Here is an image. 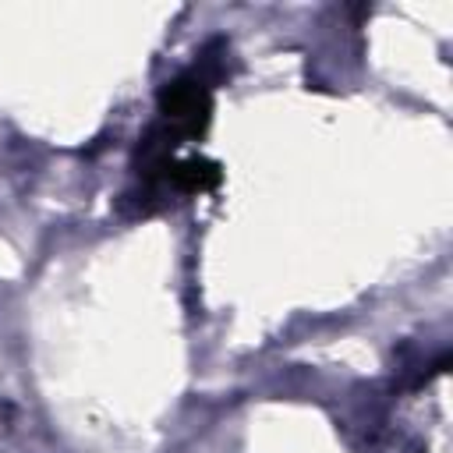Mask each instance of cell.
<instances>
[{
    "label": "cell",
    "instance_id": "1",
    "mask_svg": "<svg viewBox=\"0 0 453 453\" xmlns=\"http://www.w3.org/2000/svg\"><path fill=\"white\" fill-rule=\"evenodd\" d=\"M159 113L170 124L163 134V149L170 152L177 138H198L205 134L212 120V85L202 74H180L159 88Z\"/></svg>",
    "mask_w": 453,
    "mask_h": 453
},
{
    "label": "cell",
    "instance_id": "2",
    "mask_svg": "<svg viewBox=\"0 0 453 453\" xmlns=\"http://www.w3.org/2000/svg\"><path fill=\"white\" fill-rule=\"evenodd\" d=\"M145 177H163L170 188L184 195H202L216 191L223 180V166L205 159V156H188V159H170V156H152Z\"/></svg>",
    "mask_w": 453,
    "mask_h": 453
}]
</instances>
